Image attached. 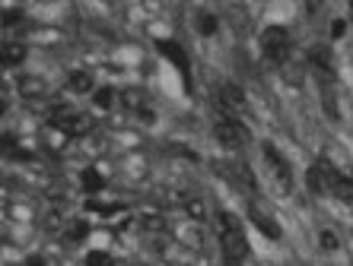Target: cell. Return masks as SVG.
<instances>
[{
	"label": "cell",
	"mask_w": 353,
	"mask_h": 266,
	"mask_svg": "<svg viewBox=\"0 0 353 266\" xmlns=\"http://www.w3.org/2000/svg\"><path fill=\"white\" fill-rule=\"evenodd\" d=\"M19 96H23L26 102L39 105V102L48 98V82L41 80V76H19Z\"/></svg>",
	"instance_id": "8fae6325"
},
{
	"label": "cell",
	"mask_w": 353,
	"mask_h": 266,
	"mask_svg": "<svg viewBox=\"0 0 353 266\" xmlns=\"http://www.w3.org/2000/svg\"><path fill=\"white\" fill-rule=\"evenodd\" d=\"M157 48L163 51V54L169 57V60H172V64L179 67V70L185 73V76H188V54H185V51H181V45H172V41L159 38V41H157Z\"/></svg>",
	"instance_id": "4fadbf2b"
},
{
	"label": "cell",
	"mask_w": 353,
	"mask_h": 266,
	"mask_svg": "<svg viewBox=\"0 0 353 266\" xmlns=\"http://www.w3.org/2000/svg\"><path fill=\"white\" fill-rule=\"evenodd\" d=\"M350 13H353V0H350Z\"/></svg>",
	"instance_id": "4dcf8cb0"
},
{
	"label": "cell",
	"mask_w": 353,
	"mask_h": 266,
	"mask_svg": "<svg viewBox=\"0 0 353 266\" xmlns=\"http://www.w3.org/2000/svg\"><path fill=\"white\" fill-rule=\"evenodd\" d=\"M261 153H264V162H268V171H271V181H274V187H277V194L290 197L293 194V168H290L287 155L280 153L274 143H264Z\"/></svg>",
	"instance_id": "5b68a950"
},
{
	"label": "cell",
	"mask_w": 353,
	"mask_h": 266,
	"mask_svg": "<svg viewBox=\"0 0 353 266\" xmlns=\"http://www.w3.org/2000/svg\"><path fill=\"white\" fill-rule=\"evenodd\" d=\"M96 105H99V108H112V105H115V96H112V89H99V92H96Z\"/></svg>",
	"instance_id": "4316f807"
},
{
	"label": "cell",
	"mask_w": 353,
	"mask_h": 266,
	"mask_svg": "<svg viewBox=\"0 0 353 266\" xmlns=\"http://www.w3.org/2000/svg\"><path fill=\"white\" fill-rule=\"evenodd\" d=\"M121 108H124V111H131L134 118H140L143 124L157 121V114H153V108L147 105V98H143V92H140V89H124V92H121Z\"/></svg>",
	"instance_id": "9c48e42d"
},
{
	"label": "cell",
	"mask_w": 353,
	"mask_h": 266,
	"mask_svg": "<svg viewBox=\"0 0 353 266\" xmlns=\"http://www.w3.org/2000/svg\"><path fill=\"white\" fill-rule=\"evenodd\" d=\"M216 238H220V250H223V266H245L248 260L245 228L232 212H216Z\"/></svg>",
	"instance_id": "6da1fadb"
},
{
	"label": "cell",
	"mask_w": 353,
	"mask_h": 266,
	"mask_svg": "<svg viewBox=\"0 0 353 266\" xmlns=\"http://www.w3.org/2000/svg\"><path fill=\"white\" fill-rule=\"evenodd\" d=\"M319 241H321V247H325V250H337V234L331 232V228H321Z\"/></svg>",
	"instance_id": "d4e9b609"
},
{
	"label": "cell",
	"mask_w": 353,
	"mask_h": 266,
	"mask_svg": "<svg viewBox=\"0 0 353 266\" xmlns=\"http://www.w3.org/2000/svg\"><path fill=\"white\" fill-rule=\"evenodd\" d=\"M140 228H147V232H163L165 219L163 216H143V219H140Z\"/></svg>",
	"instance_id": "cb8c5ba5"
},
{
	"label": "cell",
	"mask_w": 353,
	"mask_h": 266,
	"mask_svg": "<svg viewBox=\"0 0 353 266\" xmlns=\"http://www.w3.org/2000/svg\"><path fill=\"white\" fill-rule=\"evenodd\" d=\"M321 82V108L328 114L331 121H341V108H337V96H334V86L328 80H319Z\"/></svg>",
	"instance_id": "9a60e30c"
},
{
	"label": "cell",
	"mask_w": 353,
	"mask_h": 266,
	"mask_svg": "<svg viewBox=\"0 0 353 266\" xmlns=\"http://www.w3.org/2000/svg\"><path fill=\"white\" fill-rule=\"evenodd\" d=\"M315 165H319L321 177H325V187H328V194L337 197L341 203H347V206H353V181H350V177H347L344 171H337L328 159L315 162Z\"/></svg>",
	"instance_id": "8992f818"
},
{
	"label": "cell",
	"mask_w": 353,
	"mask_h": 266,
	"mask_svg": "<svg viewBox=\"0 0 353 266\" xmlns=\"http://www.w3.org/2000/svg\"><path fill=\"white\" fill-rule=\"evenodd\" d=\"M181 206H185V212H188L194 222H204V219H207V203H204V197H197V194H181Z\"/></svg>",
	"instance_id": "2e32d148"
},
{
	"label": "cell",
	"mask_w": 353,
	"mask_h": 266,
	"mask_svg": "<svg viewBox=\"0 0 353 266\" xmlns=\"http://www.w3.org/2000/svg\"><path fill=\"white\" fill-rule=\"evenodd\" d=\"M26 266H48V263H45V260L39 257V254H32V257L26 260Z\"/></svg>",
	"instance_id": "f546056e"
},
{
	"label": "cell",
	"mask_w": 353,
	"mask_h": 266,
	"mask_svg": "<svg viewBox=\"0 0 353 266\" xmlns=\"http://www.w3.org/2000/svg\"><path fill=\"white\" fill-rule=\"evenodd\" d=\"M80 184H83L86 194H102V190H105V177L99 175L96 168H83L80 171Z\"/></svg>",
	"instance_id": "ac0fdd59"
},
{
	"label": "cell",
	"mask_w": 353,
	"mask_h": 266,
	"mask_svg": "<svg viewBox=\"0 0 353 266\" xmlns=\"http://www.w3.org/2000/svg\"><path fill=\"white\" fill-rule=\"evenodd\" d=\"M58 225H61V212H58V210H48V212H45V219H41V228L54 232Z\"/></svg>",
	"instance_id": "484cf974"
},
{
	"label": "cell",
	"mask_w": 353,
	"mask_h": 266,
	"mask_svg": "<svg viewBox=\"0 0 353 266\" xmlns=\"http://www.w3.org/2000/svg\"><path fill=\"white\" fill-rule=\"evenodd\" d=\"M45 114H48L51 127L64 130L67 137H86L92 130V114H86V111H74V108H67V105H54Z\"/></svg>",
	"instance_id": "3957f363"
},
{
	"label": "cell",
	"mask_w": 353,
	"mask_h": 266,
	"mask_svg": "<svg viewBox=\"0 0 353 266\" xmlns=\"http://www.w3.org/2000/svg\"><path fill=\"white\" fill-rule=\"evenodd\" d=\"M309 64H312V70L319 73V80H334V60H331V51L325 48V45H315V48H309Z\"/></svg>",
	"instance_id": "30bf717a"
},
{
	"label": "cell",
	"mask_w": 353,
	"mask_h": 266,
	"mask_svg": "<svg viewBox=\"0 0 353 266\" xmlns=\"http://www.w3.org/2000/svg\"><path fill=\"white\" fill-rule=\"evenodd\" d=\"M67 89H70V92H77V96L90 92V89H96V82H92V73H86V70H74L70 76H67Z\"/></svg>",
	"instance_id": "e0dca14e"
},
{
	"label": "cell",
	"mask_w": 353,
	"mask_h": 266,
	"mask_svg": "<svg viewBox=\"0 0 353 266\" xmlns=\"http://www.w3.org/2000/svg\"><path fill=\"white\" fill-rule=\"evenodd\" d=\"M248 216H252V222H255V225L261 228V232L268 234V238H274V241H280V234H283V228H280L277 222H274V219H271V212H268V210H261L258 203H248Z\"/></svg>",
	"instance_id": "7c38bea8"
},
{
	"label": "cell",
	"mask_w": 353,
	"mask_h": 266,
	"mask_svg": "<svg viewBox=\"0 0 353 266\" xmlns=\"http://www.w3.org/2000/svg\"><path fill=\"white\" fill-rule=\"evenodd\" d=\"M86 266H115V260L105 250H92V254H86Z\"/></svg>",
	"instance_id": "603a6c76"
},
{
	"label": "cell",
	"mask_w": 353,
	"mask_h": 266,
	"mask_svg": "<svg viewBox=\"0 0 353 266\" xmlns=\"http://www.w3.org/2000/svg\"><path fill=\"white\" fill-rule=\"evenodd\" d=\"M214 137L220 146L226 149H242V143L248 140V130L239 121H230V118H216L214 121Z\"/></svg>",
	"instance_id": "ba28073f"
},
{
	"label": "cell",
	"mask_w": 353,
	"mask_h": 266,
	"mask_svg": "<svg viewBox=\"0 0 353 266\" xmlns=\"http://www.w3.org/2000/svg\"><path fill=\"white\" fill-rule=\"evenodd\" d=\"M305 184H309V190H312L315 197H328V187H325V177H321L319 165H312V168L305 171Z\"/></svg>",
	"instance_id": "44dd1931"
},
{
	"label": "cell",
	"mask_w": 353,
	"mask_h": 266,
	"mask_svg": "<svg viewBox=\"0 0 353 266\" xmlns=\"http://www.w3.org/2000/svg\"><path fill=\"white\" fill-rule=\"evenodd\" d=\"M0 60L3 67H17L26 60V45L23 41H3V48H0Z\"/></svg>",
	"instance_id": "5bb4252c"
},
{
	"label": "cell",
	"mask_w": 353,
	"mask_h": 266,
	"mask_svg": "<svg viewBox=\"0 0 353 266\" xmlns=\"http://www.w3.org/2000/svg\"><path fill=\"white\" fill-rule=\"evenodd\" d=\"M197 29L201 35H216V16L210 10H197Z\"/></svg>",
	"instance_id": "7402d4cb"
},
{
	"label": "cell",
	"mask_w": 353,
	"mask_h": 266,
	"mask_svg": "<svg viewBox=\"0 0 353 266\" xmlns=\"http://www.w3.org/2000/svg\"><path fill=\"white\" fill-rule=\"evenodd\" d=\"M290 48H293V41H290V32L283 25H268L261 32V54L268 64L283 67L290 60Z\"/></svg>",
	"instance_id": "277c9868"
},
{
	"label": "cell",
	"mask_w": 353,
	"mask_h": 266,
	"mask_svg": "<svg viewBox=\"0 0 353 266\" xmlns=\"http://www.w3.org/2000/svg\"><path fill=\"white\" fill-rule=\"evenodd\" d=\"M41 143L48 146L51 153H64L67 149V133L64 130H58V127H48L45 133H41Z\"/></svg>",
	"instance_id": "d6986e66"
},
{
	"label": "cell",
	"mask_w": 353,
	"mask_h": 266,
	"mask_svg": "<svg viewBox=\"0 0 353 266\" xmlns=\"http://www.w3.org/2000/svg\"><path fill=\"white\" fill-rule=\"evenodd\" d=\"M210 165H214L216 175L226 177L236 190H245V194H248V190H252V194L258 190L255 175H252V171H248V165H242V162H210Z\"/></svg>",
	"instance_id": "52a82bcc"
},
{
	"label": "cell",
	"mask_w": 353,
	"mask_h": 266,
	"mask_svg": "<svg viewBox=\"0 0 353 266\" xmlns=\"http://www.w3.org/2000/svg\"><path fill=\"white\" fill-rule=\"evenodd\" d=\"M86 234H90V225H86L83 219H77V222H70V225L64 228V244H80Z\"/></svg>",
	"instance_id": "ffe728a7"
},
{
	"label": "cell",
	"mask_w": 353,
	"mask_h": 266,
	"mask_svg": "<svg viewBox=\"0 0 353 266\" xmlns=\"http://www.w3.org/2000/svg\"><path fill=\"white\" fill-rule=\"evenodd\" d=\"M17 23H23V10H7V13H3V25H17Z\"/></svg>",
	"instance_id": "83f0119b"
},
{
	"label": "cell",
	"mask_w": 353,
	"mask_h": 266,
	"mask_svg": "<svg viewBox=\"0 0 353 266\" xmlns=\"http://www.w3.org/2000/svg\"><path fill=\"white\" fill-rule=\"evenodd\" d=\"M344 32H347V25L341 23V19H334V23H331V35H334V38H341Z\"/></svg>",
	"instance_id": "f1b7e54d"
},
{
	"label": "cell",
	"mask_w": 353,
	"mask_h": 266,
	"mask_svg": "<svg viewBox=\"0 0 353 266\" xmlns=\"http://www.w3.org/2000/svg\"><path fill=\"white\" fill-rule=\"evenodd\" d=\"M214 98H216V111H220V118H230V121H239V124L248 118V98L236 82H220L216 92H214Z\"/></svg>",
	"instance_id": "7a4b0ae2"
},
{
	"label": "cell",
	"mask_w": 353,
	"mask_h": 266,
	"mask_svg": "<svg viewBox=\"0 0 353 266\" xmlns=\"http://www.w3.org/2000/svg\"><path fill=\"white\" fill-rule=\"evenodd\" d=\"M115 266H121V263H115Z\"/></svg>",
	"instance_id": "1f68e13d"
}]
</instances>
